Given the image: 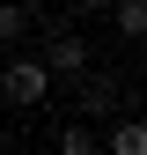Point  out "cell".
<instances>
[{
    "label": "cell",
    "instance_id": "cell-1",
    "mask_svg": "<svg viewBox=\"0 0 147 155\" xmlns=\"http://www.w3.org/2000/svg\"><path fill=\"white\" fill-rule=\"evenodd\" d=\"M0 96H8L15 111H37V104L52 96V74H44V59H37V52L8 59V74H0Z\"/></svg>",
    "mask_w": 147,
    "mask_h": 155
},
{
    "label": "cell",
    "instance_id": "cell-2",
    "mask_svg": "<svg viewBox=\"0 0 147 155\" xmlns=\"http://www.w3.org/2000/svg\"><path fill=\"white\" fill-rule=\"evenodd\" d=\"M37 59H44L52 81H59V74H88V37H81V30H52Z\"/></svg>",
    "mask_w": 147,
    "mask_h": 155
},
{
    "label": "cell",
    "instance_id": "cell-3",
    "mask_svg": "<svg viewBox=\"0 0 147 155\" xmlns=\"http://www.w3.org/2000/svg\"><path fill=\"white\" fill-rule=\"evenodd\" d=\"M125 96H133V89H125L118 74H88V81H81V126H96V118H110V111H125Z\"/></svg>",
    "mask_w": 147,
    "mask_h": 155
},
{
    "label": "cell",
    "instance_id": "cell-4",
    "mask_svg": "<svg viewBox=\"0 0 147 155\" xmlns=\"http://www.w3.org/2000/svg\"><path fill=\"white\" fill-rule=\"evenodd\" d=\"M96 155H147V126L133 118V111H118V126L96 140Z\"/></svg>",
    "mask_w": 147,
    "mask_h": 155
},
{
    "label": "cell",
    "instance_id": "cell-5",
    "mask_svg": "<svg viewBox=\"0 0 147 155\" xmlns=\"http://www.w3.org/2000/svg\"><path fill=\"white\" fill-rule=\"evenodd\" d=\"M110 30H118L125 45H140L147 37V0H110Z\"/></svg>",
    "mask_w": 147,
    "mask_h": 155
},
{
    "label": "cell",
    "instance_id": "cell-6",
    "mask_svg": "<svg viewBox=\"0 0 147 155\" xmlns=\"http://www.w3.org/2000/svg\"><path fill=\"white\" fill-rule=\"evenodd\" d=\"M30 22H37V15L22 8V0H0V45H22V37H30Z\"/></svg>",
    "mask_w": 147,
    "mask_h": 155
},
{
    "label": "cell",
    "instance_id": "cell-7",
    "mask_svg": "<svg viewBox=\"0 0 147 155\" xmlns=\"http://www.w3.org/2000/svg\"><path fill=\"white\" fill-rule=\"evenodd\" d=\"M59 155H96V126H81V118H74V126L59 133Z\"/></svg>",
    "mask_w": 147,
    "mask_h": 155
},
{
    "label": "cell",
    "instance_id": "cell-8",
    "mask_svg": "<svg viewBox=\"0 0 147 155\" xmlns=\"http://www.w3.org/2000/svg\"><path fill=\"white\" fill-rule=\"evenodd\" d=\"M74 8H81V15H96V8H110V0H74Z\"/></svg>",
    "mask_w": 147,
    "mask_h": 155
}]
</instances>
